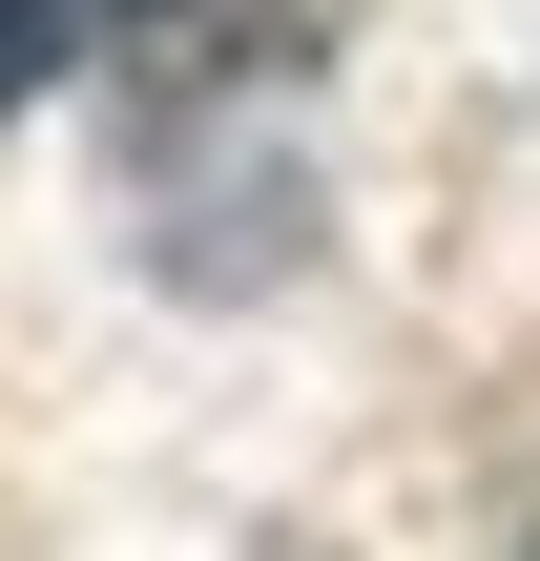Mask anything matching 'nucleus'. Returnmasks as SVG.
Masks as SVG:
<instances>
[{"instance_id":"nucleus-1","label":"nucleus","mask_w":540,"mask_h":561,"mask_svg":"<svg viewBox=\"0 0 540 561\" xmlns=\"http://www.w3.org/2000/svg\"><path fill=\"white\" fill-rule=\"evenodd\" d=\"M125 21H166V0H0V125H21L42 83H83Z\"/></svg>"}]
</instances>
